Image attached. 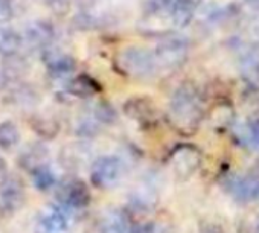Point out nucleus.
I'll return each mask as SVG.
<instances>
[{
  "instance_id": "4468645a",
  "label": "nucleus",
  "mask_w": 259,
  "mask_h": 233,
  "mask_svg": "<svg viewBox=\"0 0 259 233\" xmlns=\"http://www.w3.org/2000/svg\"><path fill=\"white\" fill-rule=\"evenodd\" d=\"M67 88H69V91H70L72 95L79 96V98L93 96V95L99 90L98 84H96L92 78H89V76H85V75H81V76H76L75 79H72Z\"/></svg>"
},
{
  "instance_id": "2eb2a0df",
  "label": "nucleus",
  "mask_w": 259,
  "mask_h": 233,
  "mask_svg": "<svg viewBox=\"0 0 259 233\" xmlns=\"http://www.w3.org/2000/svg\"><path fill=\"white\" fill-rule=\"evenodd\" d=\"M20 142V131L13 121H5L0 124V148L11 150Z\"/></svg>"
},
{
  "instance_id": "f257e3e1",
  "label": "nucleus",
  "mask_w": 259,
  "mask_h": 233,
  "mask_svg": "<svg viewBox=\"0 0 259 233\" xmlns=\"http://www.w3.org/2000/svg\"><path fill=\"white\" fill-rule=\"evenodd\" d=\"M117 64L123 73L136 78H145L156 72V55L142 48H126L117 57Z\"/></svg>"
},
{
  "instance_id": "9d476101",
  "label": "nucleus",
  "mask_w": 259,
  "mask_h": 233,
  "mask_svg": "<svg viewBox=\"0 0 259 233\" xmlns=\"http://www.w3.org/2000/svg\"><path fill=\"white\" fill-rule=\"evenodd\" d=\"M22 48V37L20 34L8 26H0V55L2 57H13Z\"/></svg>"
},
{
  "instance_id": "423d86ee",
  "label": "nucleus",
  "mask_w": 259,
  "mask_h": 233,
  "mask_svg": "<svg viewBox=\"0 0 259 233\" xmlns=\"http://www.w3.org/2000/svg\"><path fill=\"white\" fill-rule=\"evenodd\" d=\"M156 60L165 67L180 66L188 55L186 41L182 38H166L156 49Z\"/></svg>"
},
{
  "instance_id": "6ab92c4d",
  "label": "nucleus",
  "mask_w": 259,
  "mask_h": 233,
  "mask_svg": "<svg viewBox=\"0 0 259 233\" xmlns=\"http://www.w3.org/2000/svg\"><path fill=\"white\" fill-rule=\"evenodd\" d=\"M13 17V2L11 0H0V25L10 22Z\"/></svg>"
},
{
  "instance_id": "7ed1b4c3",
  "label": "nucleus",
  "mask_w": 259,
  "mask_h": 233,
  "mask_svg": "<svg viewBox=\"0 0 259 233\" xmlns=\"http://www.w3.org/2000/svg\"><path fill=\"white\" fill-rule=\"evenodd\" d=\"M198 98L191 87H182L172 98L171 113L174 119L182 124H191L198 118Z\"/></svg>"
},
{
  "instance_id": "412c9836",
  "label": "nucleus",
  "mask_w": 259,
  "mask_h": 233,
  "mask_svg": "<svg viewBox=\"0 0 259 233\" xmlns=\"http://www.w3.org/2000/svg\"><path fill=\"white\" fill-rule=\"evenodd\" d=\"M245 2L253 8H259V0H245Z\"/></svg>"
},
{
  "instance_id": "f8f14e48",
  "label": "nucleus",
  "mask_w": 259,
  "mask_h": 233,
  "mask_svg": "<svg viewBox=\"0 0 259 233\" xmlns=\"http://www.w3.org/2000/svg\"><path fill=\"white\" fill-rule=\"evenodd\" d=\"M197 8V0H174L171 14L176 20V25L186 26L194 17Z\"/></svg>"
},
{
  "instance_id": "ddd939ff",
  "label": "nucleus",
  "mask_w": 259,
  "mask_h": 233,
  "mask_svg": "<svg viewBox=\"0 0 259 233\" xmlns=\"http://www.w3.org/2000/svg\"><path fill=\"white\" fill-rule=\"evenodd\" d=\"M26 37H28V40H29L31 44L43 48L45 44H48V43L52 40L54 31H52V28H51L48 23L35 22V23H32V25L28 28Z\"/></svg>"
},
{
  "instance_id": "dca6fc26",
  "label": "nucleus",
  "mask_w": 259,
  "mask_h": 233,
  "mask_svg": "<svg viewBox=\"0 0 259 233\" xmlns=\"http://www.w3.org/2000/svg\"><path fill=\"white\" fill-rule=\"evenodd\" d=\"M22 197H23V189L16 183V181H4L2 188H0V198H2V203L7 207H13L22 203Z\"/></svg>"
},
{
  "instance_id": "6e6552de",
  "label": "nucleus",
  "mask_w": 259,
  "mask_h": 233,
  "mask_svg": "<svg viewBox=\"0 0 259 233\" xmlns=\"http://www.w3.org/2000/svg\"><path fill=\"white\" fill-rule=\"evenodd\" d=\"M128 221L126 216L120 210L107 212L99 224V233H128Z\"/></svg>"
},
{
  "instance_id": "aec40b11",
  "label": "nucleus",
  "mask_w": 259,
  "mask_h": 233,
  "mask_svg": "<svg viewBox=\"0 0 259 233\" xmlns=\"http://www.w3.org/2000/svg\"><path fill=\"white\" fill-rule=\"evenodd\" d=\"M128 233H162V228L159 224L154 222H144L136 225L135 228H130Z\"/></svg>"
},
{
  "instance_id": "1a4fd4ad",
  "label": "nucleus",
  "mask_w": 259,
  "mask_h": 233,
  "mask_svg": "<svg viewBox=\"0 0 259 233\" xmlns=\"http://www.w3.org/2000/svg\"><path fill=\"white\" fill-rule=\"evenodd\" d=\"M31 177L35 189L41 192H48L57 184V175L54 169L46 163H38L37 166H34L31 169Z\"/></svg>"
},
{
  "instance_id": "f03ea898",
  "label": "nucleus",
  "mask_w": 259,
  "mask_h": 233,
  "mask_svg": "<svg viewBox=\"0 0 259 233\" xmlns=\"http://www.w3.org/2000/svg\"><path fill=\"white\" fill-rule=\"evenodd\" d=\"M123 174L122 162L114 156H101L98 157L90 169V180L93 186L99 189L114 188Z\"/></svg>"
},
{
  "instance_id": "a211bd4d",
  "label": "nucleus",
  "mask_w": 259,
  "mask_h": 233,
  "mask_svg": "<svg viewBox=\"0 0 259 233\" xmlns=\"http://www.w3.org/2000/svg\"><path fill=\"white\" fill-rule=\"evenodd\" d=\"M174 0H147V8L151 13H162L165 10L172 8Z\"/></svg>"
},
{
  "instance_id": "9b49d317",
  "label": "nucleus",
  "mask_w": 259,
  "mask_h": 233,
  "mask_svg": "<svg viewBox=\"0 0 259 233\" xmlns=\"http://www.w3.org/2000/svg\"><path fill=\"white\" fill-rule=\"evenodd\" d=\"M48 72L54 78H64L70 75L75 70V60L64 54H55L51 55L46 61Z\"/></svg>"
},
{
  "instance_id": "0eeeda50",
  "label": "nucleus",
  "mask_w": 259,
  "mask_h": 233,
  "mask_svg": "<svg viewBox=\"0 0 259 233\" xmlns=\"http://www.w3.org/2000/svg\"><path fill=\"white\" fill-rule=\"evenodd\" d=\"M200 166V153L189 145L180 147L172 154V168L180 178H188Z\"/></svg>"
},
{
  "instance_id": "f3484780",
  "label": "nucleus",
  "mask_w": 259,
  "mask_h": 233,
  "mask_svg": "<svg viewBox=\"0 0 259 233\" xmlns=\"http://www.w3.org/2000/svg\"><path fill=\"white\" fill-rule=\"evenodd\" d=\"M242 137H244V142L248 147H251V148L259 151V119L253 121L251 124H248L244 128Z\"/></svg>"
},
{
  "instance_id": "39448f33",
  "label": "nucleus",
  "mask_w": 259,
  "mask_h": 233,
  "mask_svg": "<svg viewBox=\"0 0 259 233\" xmlns=\"http://www.w3.org/2000/svg\"><path fill=\"white\" fill-rule=\"evenodd\" d=\"M40 233H66L70 227V210L61 204L48 207L37 222Z\"/></svg>"
},
{
  "instance_id": "20e7f679",
  "label": "nucleus",
  "mask_w": 259,
  "mask_h": 233,
  "mask_svg": "<svg viewBox=\"0 0 259 233\" xmlns=\"http://www.w3.org/2000/svg\"><path fill=\"white\" fill-rule=\"evenodd\" d=\"M90 203V192L84 181L72 180L63 184L58 192V204L66 207L67 210H79L89 206Z\"/></svg>"
},
{
  "instance_id": "4be33fe9",
  "label": "nucleus",
  "mask_w": 259,
  "mask_h": 233,
  "mask_svg": "<svg viewBox=\"0 0 259 233\" xmlns=\"http://www.w3.org/2000/svg\"><path fill=\"white\" fill-rule=\"evenodd\" d=\"M257 233H259V227H257Z\"/></svg>"
}]
</instances>
